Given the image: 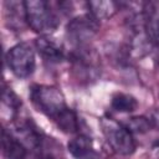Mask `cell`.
<instances>
[{
    "instance_id": "cell-6",
    "label": "cell",
    "mask_w": 159,
    "mask_h": 159,
    "mask_svg": "<svg viewBox=\"0 0 159 159\" xmlns=\"http://www.w3.org/2000/svg\"><path fill=\"white\" fill-rule=\"evenodd\" d=\"M143 26L149 42L159 50V1H149L144 4Z\"/></svg>"
},
{
    "instance_id": "cell-14",
    "label": "cell",
    "mask_w": 159,
    "mask_h": 159,
    "mask_svg": "<svg viewBox=\"0 0 159 159\" xmlns=\"http://www.w3.org/2000/svg\"><path fill=\"white\" fill-rule=\"evenodd\" d=\"M41 159H57V158L53 157V155H51V154H47V155H43Z\"/></svg>"
},
{
    "instance_id": "cell-12",
    "label": "cell",
    "mask_w": 159,
    "mask_h": 159,
    "mask_svg": "<svg viewBox=\"0 0 159 159\" xmlns=\"http://www.w3.org/2000/svg\"><path fill=\"white\" fill-rule=\"evenodd\" d=\"M150 120L144 118V117H135V118H132L128 123V128L129 130L133 133V132H138V133H143V132H147L150 127Z\"/></svg>"
},
{
    "instance_id": "cell-7",
    "label": "cell",
    "mask_w": 159,
    "mask_h": 159,
    "mask_svg": "<svg viewBox=\"0 0 159 159\" xmlns=\"http://www.w3.org/2000/svg\"><path fill=\"white\" fill-rule=\"evenodd\" d=\"M35 46L39 53L50 62H60L65 57V50L62 45L50 36H41L36 40Z\"/></svg>"
},
{
    "instance_id": "cell-2",
    "label": "cell",
    "mask_w": 159,
    "mask_h": 159,
    "mask_svg": "<svg viewBox=\"0 0 159 159\" xmlns=\"http://www.w3.org/2000/svg\"><path fill=\"white\" fill-rule=\"evenodd\" d=\"M25 19L26 24L35 32L42 36H50L60 25V19L50 2L45 0L25 1Z\"/></svg>"
},
{
    "instance_id": "cell-8",
    "label": "cell",
    "mask_w": 159,
    "mask_h": 159,
    "mask_svg": "<svg viewBox=\"0 0 159 159\" xmlns=\"http://www.w3.org/2000/svg\"><path fill=\"white\" fill-rule=\"evenodd\" d=\"M68 152L75 159H96V152L92 144L91 138L87 135L80 134L72 138L68 144Z\"/></svg>"
},
{
    "instance_id": "cell-5",
    "label": "cell",
    "mask_w": 159,
    "mask_h": 159,
    "mask_svg": "<svg viewBox=\"0 0 159 159\" xmlns=\"http://www.w3.org/2000/svg\"><path fill=\"white\" fill-rule=\"evenodd\" d=\"M6 62L16 77L27 78L32 75L36 65L34 50L27 43H17L9 50Z\"/></svg>"
},
{
    "instance_id": "cell-9",
    "label": "cell",
    "mask_w": 159,
    "mask_h": 159,
    "mask_svg": "<svg viewBox=\"0 0 159 159\" xmlns=\"http://www.w3.org/2000/svg\"><path fill=\"white\" fill-rule=\"evenodd\" d=\"M87 7L89 15L98 21L113 16L118 10V4L114 1H88Z\"/></svg>"
},
{
    "instance_id": "cell-4",
    "label": "cell",
    "mask_w": 159,
    "mask_h": 159,
    "mask_svg": "<svg viewBox=\"0 0 159 159\" xmlns=\"http://www.w3.org/2000/svg\"><path fill=\"white\" fill-rule=\"evenodd\" d=\"M97 29V20H94L91 15L78 16L68 22L66 36L70 43L75 47V50H81L87 47L89 41L96 35Z\"/></svg>"
},
{
    "instance_id": "cell-1",
    "label": "cell",
    "mask_w": 159,
    "mask_h": 159,
    "mask_svg": "<svg viewBox=\"0 0 159 159\" xmlns=\"http://www.w3.org/2000/svg\"><path fill=\"white\" fill-rule=\"evenodd\" d=\"M30 98L34 106L65 133H77L80 122L76 113L66 104L62 92L53 86L35 84L30 89Z\"/></svg>"
},
{
    "instance_id": "cell-3",
    "label": "cell",
    "mask_w": 159,
    "mask_h": 159,
    "mask_svg": "<svg viewBox=\"0 0 159 159\" xmlns=\"http://www.w3.org/2000/svg\"><path fill=\"white\" fill-rule=\"evenodd\" d=\"M102 132L109 147L120 155H130L135 150V140L129 128L113 118L104 117L101 120Z\"/></svg>"
},
{
    "instance_id": "cell-10",
    "label": "cell",
    "mask_w": 159,
    "mask_h": 159,
    "mask_svg": "<svg viewBox=\"0 0 159 159\" xmlns=\"http://www.w3.org/2000/svg\"><path fill=\"white\" fill-rule=\"evenodd\" d=\"M111 106L117 112H133L138 107L137 99L127 93H117L113 96Z\"/></svg>"
},
{
    "instance_id": "cell-13",
    "label": "cell",
    "mask_w": 159,
    "mask_h": 159,
    "mask_svg": "<svg viewBox=\"0 0 159 159\" xmlns=\"http://www.w3.org/2000/svg\"><path fill=\"white\" fill-rule=\"evenodd\" d=\"M149 120H150V123H152L153 125L159 127V111H158V112H155V113L153 114L152 119H149Z\"/></svg>"
},
{
    "instance_id": "cell-11",
    "label": "cell",
    "mask_w": 159,
    "mask_h": 159,
    "mask_svg": "<svg viewBox=\"0 0 159 159\" xmlns=\"http://www.w3.org/2000/svg\"><path fill=\"white\" fill-rule=\"evenodd\" d=\"M2 103L10 108V111L12 112L14 117L19 112V107L21 104V102L19 101L17 96L11 91V88H4L2 89Z\"/></svg>"
}]
</instances>
